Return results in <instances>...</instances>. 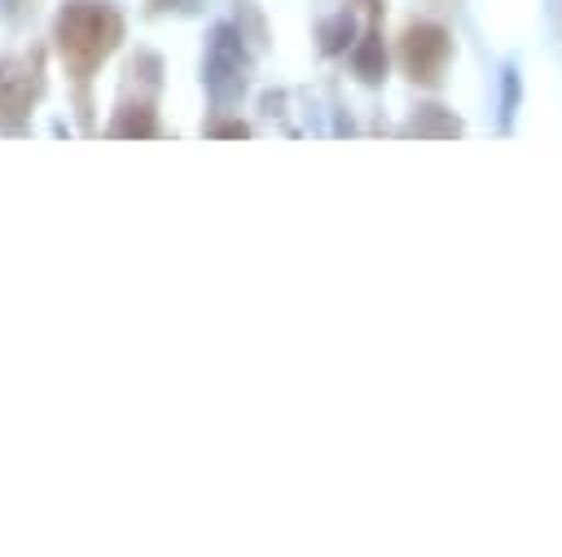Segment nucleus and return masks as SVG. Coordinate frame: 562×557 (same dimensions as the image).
I'll list each match as a JSON object with an SVG mask.
<instances>
[{"label":"nucleus","mask_w":562,"mask_h":557,"mask_svg":"<svg viewBox=\"0 0 562 557\" xmlns=\"http://www.w3.org/2000/svg\"><path fill=\"white\" fill-rule=\"evenodd\" d=\"M443 61H448V31L443 26L422 22L404 35V66H408L413 79H426V83L439 79Z\"/></svg>","instance_id":"obj_1"},{"label":"nucleus","mask_w":562,"mask_h":557,"mask_svg":"<svg viewBox=\"0 0 562 557\" xmlns=\"http://www.w3.org/2000/svg\"><path fill=\"white\" fill-rule=\"evenodd\" d=\"M356 70L364 75V79H382V70H386V57H382V44L369 35V44L356 53Z\"/></svg>","instance_id":"obj_2"}]
</instances>
